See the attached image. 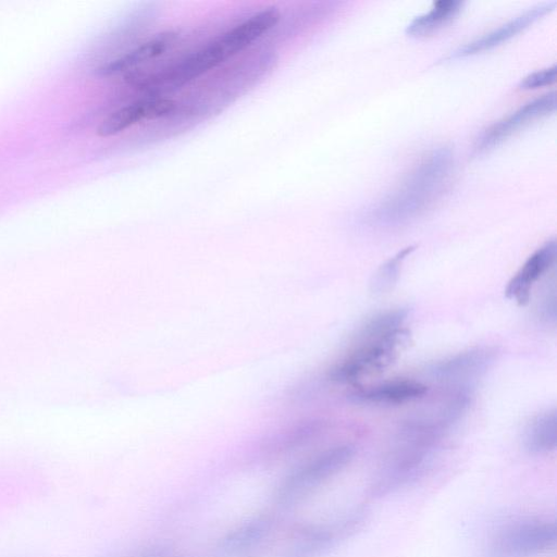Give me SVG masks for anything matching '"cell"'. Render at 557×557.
<instances>
[{"mask_svg": "<svg viewBox=\"0 0 557 557\" xmlns=\"http://www.w3.org/2000/svg\"><path fill=\"white\" fill-rule=\"evenodd\" d=\"M556 240L554 238L544 243L510 278L505 295L515 300L519 306H525L534 285L549 271L556 260Z\"/></svg>", "mask_w": 557, "mask_h": 557, "instance_id": "ba28073f", "label": "cell"}, {"mask_svg": "<svg viewBox=\"0 0 557 557\" xmlns=\"http://www.w3.org/2000/svg\"><path fill=\"white\" fill-rule=\"evenodd\" d=\"M555 108V91H548L530 100L488 127L478 141L475 150L481 152L492 148L525 124L549 114Z\"/></svg>", "mask_w": 557, "mask_h": 557, "instance_id": "52a82bcc", "label": "cell"}, {"mask_svg": "<svg viewBox=\"0 0 557 557\" xmlns=\"http://www.w3.org/2000/svg\"><path fill=\"white\" fill-rule=\"evenodd\" d=\"M428 386L412 379H394L358 388L352 397L359 401L383 405H400L420 399Z\"/></svg>", "mask_w": 557, "mask_h": 557, "instance_id": "8fae6325", "label": "cell"}, {"mask_svg": "<svg viewBox=\"0 0 557 557\" xmlns=\"http://www.w3.org/2000/svg\"><path fill=\"white\" fill-rule=\"evenodd\" d=\"M407 338V330L385 333L357 331L349 351L329 371L336 383L354 384L384 370L397 357Z\"/></svg>", "mask_w": 557, "mask_h": 557, "instance_id": "3957f363", "label": "cell"}, {"mask_svg": "<svg viewBox=\"0 0 557 557\" xmlns=\"http://www.w3.org/2000/svg\"><path fill=\"white\" fill-rule=\"evenodd\" d=\"M557 540L554 520L524 518L500 529L490 545L491 557H535L553 548Z\"/></svg>", "mask_w": 557, "mask_h": 557, "instance_id": "5b68a950", "label": "cell"}, {"mask_svg": "<svg viewBox=\"0 0 557 557\" xmlns=\"http://www.w3.org/2000/svg\"><path fill=\"white\" fill-rule=\"evenodd\" d=\"M280 17L276 8L259 11L175 64L136 79V84L151 90L160 86H183L248 48L276 25Z\"/></svg>", "mask_w": 557, "mask_h": 557, "instance_id": "7a4b0ae2", "label": "cell"}, {"mask_svg": "<svg viewBox=\"0 0 557 557\" xmlns=\"http://www.w3.org/2000/svg\"><path fill=\"white\" fill-rule=\"evenodd\" d=\"M523 445L530 454L541 455L555 450L557 445L556 409H547L534 416L523 433Z\"/></svg>", "mask_w": 557, "mask_h": 557, "instance_id": "5bb4252c", "label": "cell"}, {"mask_svg": "<svg viewBox=\"0 0 557 557\" xmlns=\"http://www.w3.org/2000/svg\"><path fill=\"white\" fill-rule=\"evenodd\" d=\"M461 5L462 2L459 0L436 1L428 12L410 21L406 26V33L411 36L429 34L456 15Z\"/></svg>", "mask_w": 557, "mask_h": 557, "instance_id": "e0dca14e", "label": "cell"}, {"mask_svg": "<svg viewBox=\"0 0 557 557\" xmlns=\"http://www.w3.org/2000/svg\"><path fill=\"white\" fill-rule=\"evenodd\" d=\"M556 79V65L553 64L552 66L541 69L537 71H534L527 76H524L520 84L519 88L521 89H534L537 87L550 85Z\"/></svg>", "mask_w": 557, "mask_h": 557, "instance_id": "d6986e66", "label": "cell"}, {"mask_svg": "<svg viewBox=\"0 0 557 557\" xmlns=\"http://www.w3.org/2000/svg\"><path fill=\"white\" fill-rule=\"evenodd\" d=\"M555 5L556 1H548L534 5L498 27L469 42H466L463 46H460L458 49L453 51L448 58L467 57L498 46L527 28L530 24L550 11Z\"/></svg>", "mask_w": 557, "mask_h": 557, "instance_id": "30bf717a", "label": "cell"}, {"mask_svg": "<svg viewBox=\"0 0 557 557\" xmlns=\"http://www.w3.org/2000/svg\"><path fill=\"white\" fill-rule=\"evenodd\" d=\"M322 429L323 424L318 420L298 422L274 434L264 450L270 455L286 454L314 438Z\"/></svg>", "mask_w": 557, "mask_h": 557, "instance_id": "9a60e30c", "label": "cell"}, {"mask_svg": "<svg viewBox=\"0 0 557 557\" xmlns=\"http://www.w3.org/2000/svg\"><path fill=\"white\" fill-rule=\"evenodd\" d=\"M177 39L175 32H163L132 49L122 57L99 69L102 75H112L131 70L144 62L156 59L171 48Z\"/></svg>", "mask_w": 557, "mask_h": 557, "instance_id": "4fadbf2b", "label": "cell"}, {"mask_svg": "<svg viewBox=\"0 0 557 557\" xmlns=\"http://www.w3.org/2000/svg\"><path fill=\"white\" fill-rule=\"evenodd\" d=\"M175 102L169 98L150 97L124 106L108 115L98 126L101 137L116 135L140 121L156 120L172 113Z\"/></svg>", "mask_w": 557, "mask_h": 557, "instance_id": "9c48e42d", "label": "cell"}, {"mask_svg": "<svg viewBox=\"0 0 557 557\" xmlns=\"http://www.w3.org/2000/svg\"><path fill=\"white\" fill-rule=\"evenodd\" d=\"M355 449L342 444L329 447L293 469L281 482L276 497L282 504H294L311 494L351 461Z\"/></svg>", "mask_w": 557, "mask_h": 557, "instance_id": "277c9868", "label": "cell"}, {"mask_svg": "<svg viewBox=\"0 0 557 557\" xmlns=\"http://www.w3.org/2000/svg\"><path fill=\"white\" fill-rule=\"evenodd\" d=\"M141 557H165L164 555H159V554H156V553H149V554H145L143 555Z\"/></svg>", "mask_w": 557, "mask_h": 557, "instance_id": "44dd1931", "label": "cell"}, {"mask_svg": "<svg viewBox=\"0 0 557 557\" xmlns=\"http://www.w3.org/2000/svg\"><path fill=\"white\" fill-rule=\"evenodd\" d=\"M274 521L269 516L251 518L231 531L220 549L227 556H244L259 548L270 536Z\"/></svg>", "mask_w": 557, "mask_h": 557, "instance_id": "7c38bea8", "label": "cell"}, {"mask_svg": "<svg viewBox=\"0 0 557 557\" xmlns=\"http://www.w3.org/2000/svg\"><path fill=\"white\" fill-rule=\"evenodd\" d=\"M413 246L404 248L377 269L370 282V289L372 293L382 294L393 288L399 276V271L404 260L413 251Z\"/></svg>", "mask_w": 557, "mask_h": 557, "instance_id": "ac0fdd59", "label": "cell"}, {"mask_svg": "<svg viewBox=\"0 0 557 557\" xmlns=\"http://www.w3.org/2000/svg\"><path fill=\"white\" fill-rule=\"evenodd\" d=\"M335 531L327 525H308L296 530L290 544L292 557H314L335 540Z\"/></svg>", "mask_w": 557, "mask_h": 557, "instance_id": "2e32d148", "label": "cell"}, {"mask_svg": "<svg viewBox=\"0 0 557 557\" xmlns=\"http://www.w3.org/2000/svg\"><path fill=\"white\" fill-rule=\"evenodd\" d=\"M556 289L555 286L550 292H547L546 295L540 302L539 307V315L542 320L547 323H555L556 321Z\"/></svg>", "mask_w": 557, "mask_h": 557, "instance_id": "ffe728a7", "label": "cell"}, {"mask_svg": "<svg viewBox=\"0 0 557 557\" xmlns=\"http://www.w3.org/2000/svg\"><path fill=\"white\" fill-rule=\"evenodd\" d=\"M453 166V153L442 146L428 152L401 184L368 212L379 227L406 224L421 214L443 191Z\"/></svg>", "mask_w": 557, "mask_h": 557, "instance_id": "6da1fadb", "label": "cell"}, {"mask_svg": "<svg viewBox=\"0 0 557 557\" xmlns=\"http://www.w3.org/2000/svg\"><path fill=\"white\" fill-rule=\"evenodd\" d=\"M496 357L495 347L470 348L431 364L428 375L449 392H469L494 364Z\"/></svg>", "mask_w": 557, "mask_h": 557, "instance_id": "8992f818", "label": "cell"}]
</instances>
